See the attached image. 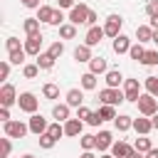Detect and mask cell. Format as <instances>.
<instances>
[{"instance_id":"obj_23","label":"cell","mask_w":158,"mask_h":158,"mask_svg":"<svg viewBox=\"0 0 158 158\" xmlns=\"http://www.w3.org/2000/svg\"><path fill=\"white\" fill-rule=\"evenodd\" d=\"M22 30H25L27 37H32V35H42V32H40V20H37V17H25Z\"/></svg>"},{"instance_id":"obj_18","label":"cell","mask_w":158,"mask_h":158,"mask_svg":"<svg viewBox=\"0 0 158 158\" xmlns=\"http://www.w3.org/2000/svg\"><path fill=\"white\" fill-rule=\"evenodd\" d=\"M74 59H77L79 64H81V62H86V64H89V62L94 59L91 47H89V44H77V47H74Z\"/></svg>"},{"instance_id":"obj_10","label":"cell","mask_w":158,"mask_h":158,"mask_svg":"<svg viewBox=\"0 0 158 158\" xmlns=\"http://www.w3.org/2000/svg\"><path fill=\"white\" fill-rule=\"evenodd\" d=\"M0 104L5 106V109H10L12 104H17V91H15V86L12 84H2V89H0Z\"/></svg>"},{"instance_id":"obj_14","label":"cell","mask_w":158,"mask_h":158,"mask_svg":"<svg viewBox=\"0 0 158 158\" xmlns=\"http://www.w3.org/2000/svg\"><path fill=\"white\" fill-rule=\"evenodd\" d=\"M64 104H69L72 109L84 106V91H81V89H69L67 96H64Z\"/></svg>"},{"instance_id":"obj_25","label":"cell","mask_w":158,"mask_h":158,"mask_svg":"<svg viewBox=\"0 0 158 158\" xmlns=\"http://www.w3.org/2000/svg\"><path fill=\"white\" fill-rule=\"evenodd\" d=\"M136 40L143 44V42H151L153 40V27L151 25H138L136 27Z\"/></svg>"},{"instance_id":"obj_7","label":"cell","mask_w":158,"mask_h":158,"mask_svg":"<svg viewBox=\"0 0 158 158\" xmlns=\"http://www.w3.org/2000/svg\"><path fill=\"white\" fill-rule=\"evenodd\" d=\"M123 94H126V101L138 104V99H141V84H138V79H126L123 81Z\"/></svg>"},{"instance_id":"obj_11","label":"cell","mask_w":158,"mask_h":158,"mask_svg":"<svg viewBox=\"0 0 158 158\" xmlns=\"http://www.w3.org/2000/svg\"><path fill=\"white\" fill-rule=\"evenodd\" d=\"M104 37H106L104 27L94 25V27H89V30H86V35H84V44H89V47H96V44H99Z\"/></svg>"},{"instance_id":"obj_21","label":"cell","mask_w":158,"mask_h":158,"mask_svg":"<svg viewBox=\"0 0 158 158\" xmlns=\"http://www.w3.org/2000/svg\"><path fill=\"white\" fill-rule=\"evenodd\" d=\"M104 77H106V86H109V89H118V84H121V81H126V79H123V74H121L118 69H109Z\"/></svg>"},{"instance_id":"obj_12","label":"cell","mask_w":158,"mask_h":158,"mask_svg":"<svg viewBox=\"0 0 158 158\" xmlns=\"http://www.w3.org/2000/svg\"><path fill=\"white\" fill-rule=\"evenodd\" d=\"M111 146H114L111 131H99V133H96V151L106 153V151H111Z\"/></svg>"},{"instance_id":"obj_16","label":"cell","mask_w":158,"mask_h":158,"mask_svg":"<svg viewBox=\"0 0 158 158\" xmlns=\"http://www.w3.org/2000/svg\"><path fill=\"white\" fill-rule=\"evenodd\" d=\"M69 114H72V106H69V104H54V106H52V116H54L59 123L69 121V118H72Z\"/></svg>"},{"instance_id":"obj_4","label":"cell","mask_w":158,"mask_h":158,"mask_svg":"<svg viewBox=\"0 0 158 158\" xmlns=\"http://www.w3.org/2000/svg\"><path fill=\"white\" fill-rule=\"evenodd\" d=\"M99 101L101 104H109V106H116V104H121V101H126V94L121 91V89H101L99 91Z\"/></svg>"},{"instance_id":"obj_27","label":"cell","mask_w":158,"mask_h":158,"mask_svg":"<svg viewBox=\"0 0 158 158\" xmlns=\"http://www.w3.org/2000/svg\"><path fill=\"white\" fill-rule=\"evenodd\" d=\"M79 79H81V89H84V91H94V89H96V74L84 72Z\"/></svg>"},{"instance_id":"obj_30","label":"cell","mask_w":158,"mask_h":158,"mask_svg":"<svg viewBox=\"0 0 158 158\" xmlns=\"http://www.w3.org/2000/svg\"><path fill=\"white\" fill-rule=\"evenodd\" d=\"M133 148H136L138 153H143V156H146V153L153 148V143H151V138H148V136H138V138H136V143H133Z\"/></svg>"},{"instance_id":"obj_55","label":"cell","mask_w":158,"mask_h":158,"mask_svg":"<svg viewBox=\"0 0 158 158\" xmlns=\"http://www.w3.org/2000/svg\"><path fill=\"white\" fill-rule=\"evenodd\" d=\"M151 42H153V44L158 47V30H153V40H151Z\"/></svg>"},{"instance_id":"obj_38","label":"cell","mask_w":158,"mask_h":158,"mask_svg":"<svg viewBox=\"0 0 158 158\" xmlns=\"http://www.w3.org/2000/svg\"><path fill=\"white\" fill-rule=\"evenodd\" d=\"M47 133H49L52 138H57V141H59V138L64 136V126H62L59 121H54V123H49V128H47Z\"/></svg>"},{"instance_id":"obj_17","label":"cell","mask_w":158,"mask_h":158,"mask_svg":"<svg viewBox=\"0 0 158 158\" xmlns=\"http://www.w3.org/2000/svg\"><path fill=\"white\" fill-rule=\"evenodd\" d=\"M133 131L141 133V136H148L153 131V121L148 116H141V118H133Z\"/></svg>"},{"instance_id":"obj_35","label":"cell","mask_w":158,"mask_h":158,"mask_svg":"<svg viewBox=\"0 0 158 158\" xmlns=\"http://www.w3.org/2000/svg\"><path fill=\"white\" fill-rule=\"evenodd\" d=\"M143 86H146V94H151V96L158 99V77H146Z\"/></svg>"},{"instance_id":"obj_47","label":"cell","mask_w":158,"mask_h":158,"mask_svg":"<svg viewBox=\"0 0 158 158\" xmlns=\"http://www.w3.org/2000/svg\"><path fill=\"white\" fill-rule=\"evenodd\" d=\"M74 5H77L74 0H57V7H62V10H64V7H67V10H72Z\"/></svg>"},{"instance_id":"obj_45","label":"cell","mask_w":158,"mask_h":158,"mask_svg":"<svg viewBox=\"0 0 158 158\" xmlns=\"http://www.w3.org/2000/svg\"><path fill=\"white\" fill-rule=\"evenodd\" d=\"M7 77H10V62H7V59H5V62H2V64H0V79H2V81H5V79H7Z\"/></svg>"},{"instance_id":"obj_28","label":"cell","mask_w":158,"mask_h":158,"mask_svg":"<svg viewBox=\"0 0 158 158\" xmlns=\"http://www.w3.org/2000/svg\"><path fill=\"white\" fill-rule=\"evenodd\" d=\"M42 96H44L47 101H54V99H59V86H57V84H52V81H47V84L42 86Z\"/></svg>"},{"instance_id":"obj_36","label":"cell","mask_w":158,"mask_h":158,"mask_svg":"<svg viewBox=\"0 0 158 158\" xmlns=\"http://www.w3.org/2000/svg\"><path fill=\"white\" fill-rule=\"evenodd\" d=\"M37 141H40V148H44V151H52V148L57 146V138H52L49 133H42V136H37Z\"/></svg>"},{"instance_id":"obj_32","label":"cell","mask_w":158,"mask_h":158,"mask_svg":"<svg viewBox=\"0 0 158 158\" xmlns=\"http://www.w3.org/2000/svg\"><path fill=\"white\" fill-rule=\"evenodd\" d=\"M59 37H62V40H74V37H77V25L64 22V25L59 27Z\"/></svg>"},{"instance_id":"obj_54","label":"cell","mask_w":158,"mask_h":158,"mask_svg":"<svg viewBox=\"0 0 158 158\" xmlns=\"http://www.w3.org/2000/svg\"><path fill=\"white\" fill-rule=\"evenodd\" d=\"M151 121H153V128L158 131V114H153V116H151Z\"/></svg>"},{"instance_id":"obj_22","label":"cell","mask_w":158,"mask_h":158,"mask_svg":"<svg viewBox=\"0 0 158 158\" xmlns=\"http://www.w3.org/2000/svg\"><path fill=\"white\" fill-rule=\"evenodd\" d=\"M131 151H133V148H131L126 141H114V146H111V156H114V158H126Z\"/></svg>"},{"instance_id":"obj_8","label":"cell","mask_w":158,"mask_h":158,"mask_svg":"<svg viewBox=\"0 0 158 158\" xmlns=\"http://www.w3.org/2000/svg\"><path fill=\"white\" fill-rule=\"evenodd\" d=\"M27 126H30V133H35V136H42V133H47V128H49V123H47V118H44L42 114H32L30 121H27Z\"/></svg>"},{"instance_id":"obj_57","label":"cell","mask_w":158,"mask_h":158,"mask_svg":"<svg viewBox=\"0 0 158 158\" xmlns=\"http://www.w3.org/2000/svg\"><path fill=\"white\" fill-rule=\"evenodd\" d=\"M20 158H35V156H32V153H25V156H20Z\"/></svg>"},{"instance_id":"obj_15","label":"cell","mask_w":158,"mask_h":158,"mask_svg":"<svg viewBox=\"0 0 158 158\" xmlns=\"http://www.w3.org/2000/svg\"><path fill=\"white\" fill-rule=\"evenodd\" d=\"M81 128H84V121H79V118H69V121H64V136H69V138L81 136Z\"/></svg>"},{"instance_id":"obj_43","label":"cell","mask_w":158,"mask_h":158,"mask_svg":"<svg viewBox=\"0 0 158 158\" xmlns=\"http://www.w3.org/2000/svg\"><path fill=\"white\" fill-rule=\"evenodd\" d=\"M91 114H94V111H89L86 106H79V109H77V118H79V121H84V123L91 118Z\"/></svg>"},{"instance_id":"obj_46","label":"cell","mask_w":158,"mask_h":158,"mask_svg":"<svg viewBox=\"0 0 158 158\" xmlns=\"http://www.w3.org/2000/svg\"><path fill=\"white\" fill-rule=\"evenodd\" d=\"M86 123H89V126H101V123H104V118L99 116V111H94V114H91V118H89Z\"/></svg>"},{"instance_id":"obj_26","label":"cell","mask_w":158,"mask_h":158,"mask_svg":"<svg viewBox=\"0 0 158 158\" xmlns=\"http://www.w3.org/2000/svg\"><path fill=\"white\" fill-rule=\"evenodd\" d=\"M128 57H131L133 62H143V57H146V47H143L141 42H133L131 49H128Z\"/></svg>"},{"instance_id":"obj_29","label":"cell","mask_w":158,"mask_h":158,"mask_svg":"<svg viewBox=\"0 0 158 158\" xmlns=\"http://www.w3.org/2000/svg\"><path fill=\"white\" fill-rule=\"evenodd\" d=\"M79 146H81V151H94V148H96V136L81 133V136H79Z\"/></svg>"},{"instance_id":"obj_33","label":"cell","mask_w":158,"mask_h":158,"mask_svg":"<svg viewBox=\"0 0 158 158\" xmlns=\"http://www.w3.org/2000/svg\"><path fill=\"white\" fill-rule=\"evenodd\" d=\"M25 57H27V52H25V47H22V49H17V52H10V54H7V62H10V64H17V67H20V64L25 67Z\"/></svg>"},{"instance_id":"obj_40","label":"cell","mask_w":158,"mask_h":158,"mask_svg":"<svg viewBox=\"0 0 158 158\" xmlns=\"http://www.w3.org/2000/svg\"><path fill=\"white\" fill-rule=\"evenodd\" d=\"M22 47H25V44H20L17 37H7V40H5V49H7V54H10V52H17V49H22Z\"/></svg>"},{"instance_id":"obj_50","label":"cell","mask_w":158,"mask_h":158,"mask_svg":"<svg viewBox=\"0 0 158 158\" xmlns=\"http://www.w3.org/2000/svg\"><path fill=\"white\" fill-rule=\"evenodd\" d=\"M96 20H99V17H96V12H94V10H89V17H86V25H89V27H94V25H96Z\"/></svg>"},{"instance_id":"obj_3","label":"cell","mask_w":158,"mask_h":158,"mask_svg":"<svg viewBox=\"0 0 158 158\" xmlns=\"http://www.w3.org/2000/svg\"><path fill=\"white\" fill-rule=\"evenodd\" d=\"M121 27H123V17H121V15H109V17L104 20V32H106V37H111V40H116V37L121 35Z\"/></svg>"},{"instance_id":"obj_5","label":"cell","mask_w":158,"mask_h":158,"mask_svg":"<svg viewBox=\"0 0 158 158\" xmlns=\"http://www.w3.org/2000/svg\"><path fill=\"white\" fill-rule=\"evenodd\" d=\"M2 131H5V136L7 138H22L25 133H30V126L27 123H22V121H7V123H2Z\"/></svg>"},{"instance_id":"obj_24","label":"cell","mask_w":158,"mask_h":158,"mask_svg":"<svg viewBox=\"0 0 158 158\" xmlns=\"http://www.w3.org/2000/svg\"><path fill=\"white\" fill-rule=\"evenodd\" d=\"M54 62H57V59H54V57H52L49 52H42V54H40L37 59H35V64H37V67H40L42 72H49V69L54 67Z\"/></svg>"},{"instance_id":"obj_39","label":"cell","mask_w":158,"mask_h":158,"mask_svg":"<svg viewBox=\"0 0 158 158\" xmlns=\"http://www.w3.org/2000/svg\"><path fill=\"white\" fill-rule=\"evenodd\" d=\"M47 52H49V54H52V57H54V59H59V57H62V54H64V42H59V40H57V42H52V44H49V49H47Z\"/></svg>"},{"instance_id":"obj_34","label":"cell","mask_w":158,"mask_h":158,"mask_svg":"<svg viewBox=\"0 0 158 158\" xmlns=\"http://www.w3.org/2000/svg\"><path fill=\"white\" fill-rule=\"evenodd\" d=\"M99 116L104 118V121H114L118 114H116V106H109V104H101V109H99Z\"/></svg>"},{"instance_id":"obj_19","label":"cell","mask_w":158,"mask_h":158,"mask_svg":"<svg viewBox=\"0 0 158 158\" xmlns=\"http://www.w3.org/2000/svg\"><path fill=\"white\" fill-rule=\"evenodd\" d=\"M114 128H116L118 133H126L128 128H133V118L126 116V114H118V116L114 118Z\"/></svg>"},{"instance_id":"obj_37","label":"cell","mask_w":158,"mask_h":158,"mask_svg":"<svg viewBox=\"0 0 158 158\" xmlns=\"http://www.w3.org/2000/svg\"><path fill=\"white\" fill-rule=\"evenodd\" d=\"M143 67H156L158 64V49H146V57L141 62Z\"/></svg>"},{"instance_id":"obj_56","label":"cell","mask_w":158,"mask_h":158,"mask_svg":"<svg viewBox=\"0 0 158 158\" xmlns=\"http://www.w3.org/2000/svg\"><path fill=\"white\" fill-rule=\"evenodd\" d=\"M99 158H114V156H111V153H101Z\"/></svg>"},{"instance_id":"obj_31","label":"cell","mask_w":158,"mask_h":158,"mask_svg":"<svg viewBox=\"0 0 158 158\" xmlns=\"http://www.w3.org/2000/svg\"><path fill=\"white\" fill-rule=\"evenodd\" d=\"M52 15H54V7H49V5H40V10H37V20L40 22H52Z\"/></svg>"},{"instance_id":"obj_41","label":"cell","mask_w":158,"mask_h":158,"mask_svg":"<svg viewBox=\"0 0 158 158\" xmlns=\"http://www.w3.org/2000/svg\"><path fill=\"white\" fill-rule=\"evenodd\" d=\"M37 74H40V67H37V64H25V67H22V77H25V79H35Z\"/></svg>"},{"instance_id":"obj_53","label":"cell","mask_w":158,"mask_h":158,"mask_svg":"<svg viewBox=\"0 0 158 158\" xmlns=\"http://www.w3.org/2000/svg\"><path fill=\"white\" fill-rule=\"evenodd\" d=\"M146 158H158V148H151V151L146 153Z\"/></svg>"},{"instance_id":"obj_2","label":"cell","mask_w":158,"mask_h":158,"mask_svg":"<svg viewBox=\"0 0 158 158\" xmlns=\"http://www.w3.org/2000/svg\"><path fill=\"white\" fill-rule=\"evenodd\" d=\"M138 114L141 116H153V114H158V99L156 96H151V94H141V99H138Z\"/></svg>"},{"instance_id":"obj_9","label":"cell","mask_w":158,"mask_h":158,"mask_svg":"<svg viewBox=\"0 0 158 158\" xmlns=\"http://www.w3.org/2000/svg\"><path fill=\"white\" fill-rule=\"evenodd\" d=\"M42 35H32V37H27L22 44H25V52L30 54V57H40L42 54Z\"/></svg>"},{"instance_id":"obj_1","label":"cell","mask_w":158,"mask_h":158,"mask_svg":"<svg viewBox=\"0 0 158 158\" xmlns=\"http://www.w3.org/2000/svg\"><path fill=\"white\" fill-rule=\"evenodd\" d=\"M17 106H20V111H25V114H37V106H40V99L32 94V91H22L20 96H17Z\"/></svg>"},{"instance_id":"obj_51","label":"cell","mask_w":158,"mask_h":158,"mask_svg":"<svg viewBox=\"0 0 158 158\" xmlns=\"http://www.w3.org/2000/svg\"><path fill=\"white\" fill-rule=\"evenodd\" d=\"M126 158H146V156H143V153H138V151H136V148H133V151H131V153H128V156H126Z\"/></svg>"},{"instance_id":"obj_13","label":"cell","mask_w":158,"mask_h":158,"mask_svg":"<svg viewBox=\"0 0 158 158\" xmlns=\"http://www.w3.org/2000/svg\"><path fill=\"white\" fill-rule=\"evenodd\" d=\"M131 44H133V42H131V37H126L123 32H121V35H118V37L111 42V47H114V52H116V54H128Z\"/></svg>"},{"instance_id":"obj_44","label":"cell","mask_w":158,"mask_h":158,"mask_svg":"<svg viewBox=\"0 0 158 158\" xmlns=\"http://www.w3.org/2000/svg\"><path fill=\"white\" fill-rule=\"evenodd\" d=\"M146 15H148V20L158 15V0H148V5H146Z\"/></svg>"},{"instance_id":"obj_42","label":"cell","mask_w":158,"mask_h":158,"mask_svg":"<svg viewBox=\"0 0 158 158\" xmlns=\"http://www.w3.org/2000/svg\"><path fill=\"white\" fill-rule=\"evenodd\" d=\"M52 27H62L64 25V12H62V7H54V15H52V22H49Z\"/></svg>"},{"instance_id":"obj_6","label":"cell","mask_w":158,"mask_h":158,"mask_svg":"<svg viewBox=\"0 0 158 158\" xmlns=\"http://www.w3.org/2000/svg\"><path fill=\"white\" fill-rule=\"evenodd\" d=\"M89 10H91L89 5H84V2H77V5H74V7L69 10V17H67V20H69L72 25H86Z\"/></svg>"},{"instance_id":"obj_48","label":"cell","mask_w":158,"mask_h":158,"mask_svg":"<svg viewBox=\"0 0 158 158\" xmlns=\"http://www.w3.org/2000/svg\"><path fill=\"white\" fill-rule=\"evenodd\" d=\"M25 7H30V10H40V0H20Z\"/></svg>"},{"instance_id":"obj_49","label":"cell","mask_w":158,"mask_h":158,"mask_svg":"<svg viewBox=\"0 0 158 158\" xmlns=\"http://www.w3.org/2000/svg\"><path fill=\"white\" fill-rule=\"evenodd\" d=\"M0 121H2V123H7V121H12V118H10V109H5V106L0 109Z\"/></svg>"},{"instance_id":"obj_52","label":"cell","mask_w":158,"mask_h":158,"mask_svg":"<svg viewBox=\"0 0 158 158\" xmlns=\"http://www.w3.org/2000/svg\"><path fill=\"white\" fill-rule=\"evenodd\" d=\"M79 158H99V156H94V151H81Z\"/></svg>"},{"instance_id":"obj_20","label":"cell","mask_w":158,"mask_h":158,"mask_svg":"<svg viewBox=\"0 0 158 158\" xmlns=\"http://www.w3.org/2000/svg\"><path fill=\"white\" fill-rule=\"evenodd\" d=\"M89 72H91V74H96V77H99V74H106V72H109L106 59H104V57H94V59L89 62Z\"/></svg>"}]
</instances>
